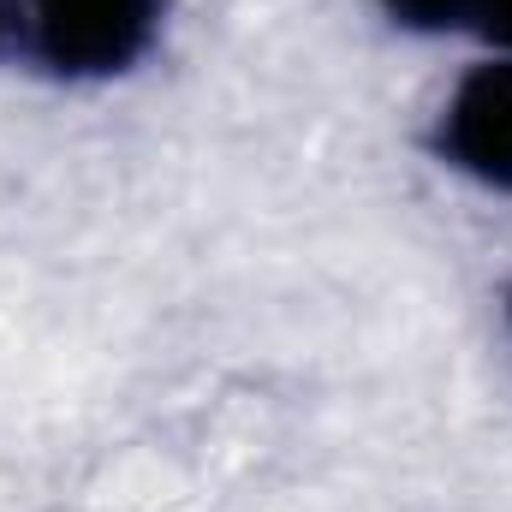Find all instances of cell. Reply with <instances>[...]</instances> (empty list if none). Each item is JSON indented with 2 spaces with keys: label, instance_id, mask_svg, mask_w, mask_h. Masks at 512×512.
Segmentation results:
<instances>
[{
  "label": "cell",
  "instance_id": "3957f363",
  "mask_svg": "<svg viewBox=\"0 0 512 512\" xmlns=\"http://www.w3.org/2000/svg\"><path fill=\"white\" fill-rule=\"evenodd\" d=\"M387 12L417 24V30H441V24H459V18L483 12V0H387Z\"/></svg>",
  "mask_w": 512,
  "mask_h": 512
},
{
  "label": "cell",
  "instance_id": "7a4b0ae2",
  "mask_svg": "<svg viewBox=\"0 0 512 512\" xmlns=\"http://www.w3.org/2000/svg\"><path fill=\"white\" fill-rule=\"evenodd\" d=\"M441 143L465 173L512 185V66H477L459 84V96L447 102Z\"/></svg>",
  "mask_w": 512,
  "mask_h": 512
},
{
  "label": "cell",
  "instance_id": "277c9868",
  "mask_svg": "<svg viewBox=\"0 0 512 512\" xmlns=\"http://www.w3.org/2000/svg\"><path fill=\"white\" fill-rule=\"evenodd\" d=\"M483 18L501 42H512V0H483Z\"/></svg>",
  "mask_w": 512,
  "mask_h": 512
},
{
  "label": "cell",
  "instance_id": "6da1fadb",
  "mask_svg": "<svg viewBox=\"0 0 512 512\" xmlns=\"http://www.w3.org/2000/svg\"><path fill=\"white\" fill-rule=\"evenodd\" d=\"M155 30V0H30V42L54 72H120Z\"/></svg>",
  "mask_w": 512,
  "mask_h": 512
}]
</instances>
